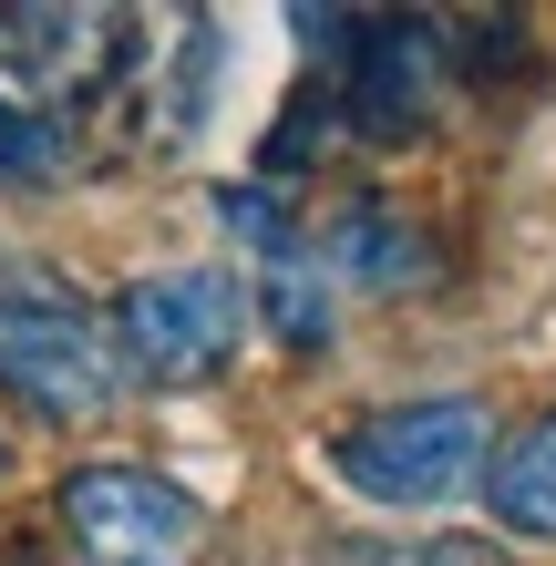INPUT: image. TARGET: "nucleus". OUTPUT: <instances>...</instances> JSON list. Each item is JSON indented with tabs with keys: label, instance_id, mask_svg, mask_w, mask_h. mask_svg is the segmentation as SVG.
<instances>
[{
	"label": "nucleus",
	"instance_id": "obj_7",
	"mask_svg": "<svg viewBox=\"0 0 556 566\" xmlns=\"http://www.w3.org/2000/svg\"><path fill=\"white\" fill-rule=\"evenodd\" d=\"M484 505L505 536H546L556 546V412H536L515 443L484 453Z\"/></svg>",
	"mask_w": 556,
	"mask_h": 566
},
{
	"label": "nucleus",
	"instance_id": "obj_5",
	"mask_svg": "<svg viewBox=\"0 0 556 566\" xmlns=\"http://www.w3.org/2000/svg\"><path fill=\"white\" fill-rule=\"evenodd\" d=\"M124 52H135V21L104 11V0H83V11H52V0H21V11H0V93L31 114L52 104H93Z\"/></svg>",
	"mask_w": 556,
	"mask_h": 566
},
{
	"label": "nucleus",
	"instance_id": "obj_9",
	"mask_svg": "<svg viewBox=\"0 0 556 566\" xmlns=\"http://www.w3.org/2000/svg\"><path fill=\"white\" fill-rule=\"evenodd\" d=\"M310 248H331L361 289H422V279H433V248H422L402 217H381V207H350L331 238H310Z\"/></svg>",
	"mask_w": 556,
	"mask_h": 566
},
{
	"label": "nucleus",
	"instance_id": "obj_6",
	"mask_svg": "<svg viewBox=\"0 0 556 566\" xmlns=\"http://www.w3.org/2000/svg\"><path fill=\"white\" fill-rule=\"evenodd\" d=\"M350 83V124L371 145H402L433 124V93H443V52H433V21H361V42L340 62Z\"/></svg>",
	"mask_w": 556,
	"mask_h": 566
},
{
	"label": "nucleus",
	"instance_id": "obj_12",
	"mask_svg": "<svg viewBox=\"0 0 556 566\" xmlns=\"http://www.w3.org/2000/svg\"><path fill=\"white\" fill-rule=\"evenodd\" d=\"M0 474H11V443H0Z\"/></svg>",
	"mask_w": 556,
	"mask_h": 566
},
{
	"label": "nucleus",
	"instance_id": "obj_4",
	"mask_svg": "<svg viewBox=\"0 0 556 566\" xmlns=\"http://www.w3.org/2000/svg\"><path fill=\"white\" fill-rule=\"evenodd\" d=\"M62 536H73L83 566H196L207 505L186 484L145 474V463H83L62 484Z\"/></svg>",
	"mask_w": 556,
	"mask_h": 566
},
{
	"label": "nucleus",
	"instance_id": "obj_10",
	"mask_svg": "<svg viewBox=\"0 0 556 566\" xmlns=\"http://www.w3.org/2000/svg\"><path fill=\"white\" fill-rule=\"evenodd\" d=\"M62 176H73V135L0 93V186H62Z\"/></svg>",
	"mask_w": 556,
	"mask_h": 566
},
{
	"label": "nucleus",
	"instance_id": "obj_8",
	"mask_svg": "<svg viewBox=\"0 0 556 566\" xmlns=\"http://www.w3.org/2000/svg\"><path fill=\"white\" fill-rule=\"evenodd\" d=\"M248 310H269V329L289 350H319L331 340V269H319V248L289 227V238L258 248V289H248Z\"/></svg>",
	"mask_w": 556,
	"mask_h": 566
},
{
	"label": "nucleus",
	"instance_id": "obj_3",
	"mask_svg": "<svg viewBox=\"0 0 556 566\" xmlns=\"http://www.w3.org/2000/svg\"><path fill=\"white\" fill-rule=\"evenodd\" d=\"M238 329H248V289L227 269H155L104 310V340L124 360V381H145V391L217 381L238 360Z\"/></svg>",
	"mask_w": 556,
	"mask_h": 566
},
{
	"label": "nucleus",
	"instance_id": "obj_1",
	"mask_svg": "<svg viewBox=\"0 0 556 566\" xmlns=\"http://www.w3.org/2000/svg\"><path fill=\"white\" fill-rule=\"evenodd\" d=\"M484 453H495V422H484L474 391H422V402H381L361 412L331 443L340 484L371 494V505H443V494H464L484 474Z\"/></svg>",
	"mask_w": 556,
	"mask_h": 566
},
{
	"label": "nucleus",
	"instance_id": "obj_11",
	"mask_svg": "<svg viewBox=\"0 0 556 566\" xmlns=\"http://www.w3.org/2000/svg\"><path fill=\"white\" fill-rule=\"evenodd\" d=\"M331 566H495V546H474V536H433V546H331Z\"/></svg>",
	"mask_w": 556,
	"mask_h": 566
},
{
	"label": "nucleus",
	"instance_id": "obj_2",
	"mask_svg": "<svg viewBox=\"0 0 556 566\" xmlns=\"http://www.w3.org/2000/svg\"><path fill=\"white\" fill-rule=\"evenodd\" d=\"M0 391H21L42 422H104L124 402L104 310H83L42 279H0Z\"/></svg>",
	"mask_w": 556,
	"mask_h": 566
}]
</instances>
